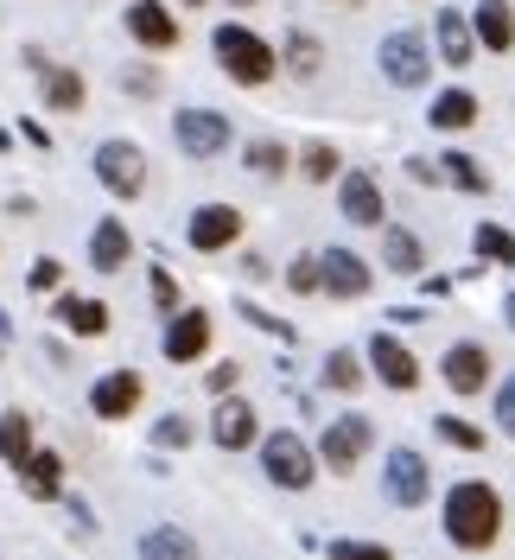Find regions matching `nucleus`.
I'll list each match as a JSON object with an SVG mask.
<instances>
[{"label":"nucleus","instance_id":"nucleus-1","mask_svg":"<svg viewBox=\"0 0 515 560\" xmlns=\"http://www.w3.org/2000/svg\"><path fill=\"white\" fill-rule=\"evenodd\" d=\"M446 535L458 548H490L496 535H503V497L483 485V478H465V485L446 490Z\"/></svg>","mask_w":515,"mask_h":560},{"label":"nucleus","instance_id":"nucleus-2","mask_svg":"<svg viewBox=\"0 0 515 560\" xmlns=\"http://www.w3.org/2000/svg\"><path fill=\"white\" fill-rule=\"evenodd\" d=\"M210 51H216V65L230 70L236 83H268L280 70L274 45L261 33H248V26H216V33H210Z\"/></svg>","mask_w":515,"mask_h":560},{"label":"nucleus","instance_id":"nucleus-3","mask_svg":"<svg viewBox=\"0 0 515 560\" xmlns=\"http://www.w3.org/2000/svg\"><path fill=\"white\" fill-rule=\"evenodd\" d=\"M261 471H268L280 490H306L312 478H318L312 446L300 440V433H268V440H261Z\"/></svg>","mask_w":515,"mask_h":560},{"label":"nucleus","instance_id":"nucleus-4","mask_svg":"<svg viewBox=\"0 0 515 560\" xmlns=\"http://www.w3.org/2000/svg\"><path fill=\"white\" fill-rule=\"evenodd\" d=\"M172 140H178L191 160H216V153L230 147V115H216V108H178V115H172Z\"/></svg>","mask_w":515,"mask_h":560},{"label":"nucleus","instance_id":"nucleus-5","mask_svg":"<svg viewBox=\"0 0 515 560\" xmlns=\"http://www.w3.org/2000/svg\"><path fill=\"white\" fill-rule=\"evenodd\" d=\"M376 58H382V77H388L395 90H420V83H426V70H433L426 38H420V33H388Z\"/></svg>","mask_w":515,"mask_h":560},{"label":"nucleus","instance_id":"nucleus-6","mask_svg":"<svg viewBox=\"0 0 515 560\" xmlns=\"http://www.w3.org/2000/svg\"><path fill=\"white\" fill-rule=\"evenodd\" d=\"M96 178L115 198H134L140 185H147V153H140L134 140H103L96 147Z\"/></svg>","mask_w":515,"mask_h":560},{"label":"nucleus","instance_id":"nucleus-7","mask_svg":"<svg viewBox=\"0 0 515 560\" xmlns=\"http://www.w3.org/2000/svg\"><path fill=\"white\" fill-rule=\"evenodd\" d=\"M382 490H388V503L420 510V503H426V490H433V478H426V458L413 453V446H395V453H388V465H382Z\"/></svg>","mask_w":515,"mask_h":560},{"label":"nucleus","instance_id":"nucleus-8","mask_svg":"<svg viewBox=\"0 0 515 560\" xmlns=\"http://www.w3.org/2000/svg\"><path fill=\"white\" fill-rule=\"evenodd\" d=\"M370 440H376L370 415H338L331 427H325V440H318V458H325L331 471H350L356 458L370 453Z\"/></svg>","mask_w":515,"mask_h":560},{"label":"nucleus","instance_id":"nucleus-9","mask_svg":"<svg viewBox=\"0 0 515 560\" xmlns=\"http://www.w3.org/2000/svg\"><path fill=\"white\" fill-rule=\"evenodd\" d=\"M185 236H191V248H198V255H216V248H230L242 236V217L230 205H198V210H191V230H185Z\"/></svg>","mask_w":515,"mask_h":560},{"label":"nucleus","instance_id":"nucleus-10","mask_svg":"<svg viewBox=\"0 0 515 560\" xmlns=\"http://www.w3.org/2000/svg\"><path fill=\"white\" fill-rule=\"evenodd\" d=\"M318 261H325V293H338V300H363L370 293V261L356 248H325Z\"/></svg>","mask_w":515,"mask_h":560},{"label":"nucleus","instance_id":"nucleus-11","mask_svg":"<svg viewBox=\"0 0 515 560\" xmlns=\"http://www.w3.org/2000/svg\"><path fill=\"white\" fill-rule=\"evenodd\" d=\"M140 388H147V383H140L134 370H108L103 383L90 388V408H96L103 420H128L140 408Z\"/></svg>","mask_w":515,"mask_h":560},{"label":"nucleus","instance_id":"nucleus-12","mask_svg":"<svg viewBox=\"0 0 515 560\" xmlns=\"http://www.w3.org/2000/svg\"><path fill=\"white\" fill-rule=\"evenodd\" d=\"M128 33H134L147 51H172V45H178V20L166 13V0H134V7H128Z\"/></svg>","mask_w":515,"mask_h":560},{"label":"nucleus","instance_id":"nucleus-13","mask_svg":"<svg viewBox=\"0 0 515 560\" xmlns=\"http://www.w3.org/2000/svg\"><path fill=\"white\" fill-rule=\"evenodd\" d=\"M210 350V313H178L166 325V357L172 363H198Z\"/></svg>","mask_w":515,"mask_h":560},{"label":"nucleus","instance_id":"nucleus-14","mask_svg":"<svg viewBox=\"0 0 515 560\" xmlns=\"http://www.w3.org/2000/svg\"><path fill=\"white\" fill-rule=\"evenodd\" d=\"M483 383H490V357H483V345H452L446 350V388L452 395H478Z\"/></svg>","mask_w":515,"mask_h":560},{"label":"nucleus","instance_id":"nucleus-15","mask_svg":"<svg viewBox=\"0 0 515 560\" xmlns=\"http://www.w3.org/2000/svg\"><path fill=\"white\" fill-rule=\"evenodd\" d=\"M370 363H376V376L388 388H413V383H420V363H413V357L395 345L388 331H376V338H370Z\"/></svg>","mask_w":515,"mask_h":560},{"label":"nucleus","instance_id":"nucleus-16","mask_svg":"<svg viewBox=\"0 0 515 560\" xmlns=\"http://www.w3.org/2000/svg\"><path fill=\"white\" fill-rule=\"evenodd\" d=\"M128 223H121V217H103V223H96V236H90V268H96V275H115V268H128Z\"/></svg>","mask_w":515,"mask_h":560},{"label":"nucleus","instance_id":"nucleus-17","mask_svg":"<svg viewBox=\"0 0 515 560\" xmlns=\"http://www.w3.org/2000/svg\"><path fill=\"white\" fill-rule=\"evenodd\" d=\"M433 33H440V58H446V65H471V58H478V33L465 26V13H458V7H440Z\"/></svg>","mask_w":515,"mask_h":560},{"label":"nucleus","instance_id":"nucleus-18","mask_svg":"<svg viewBox=\"0 0 515 560\" xmlns=\"http://www.w3.org/2000/svg\"><path fill=\"white\" fill-rule=\"evenodd\" d=\"M210 433H216L223 453H242V446L255 440V408H248V401H223L216 420H210Z\"/></svg>","mask_w":515,"mask_h":560},{"label":"nucleus","instance_id":"nucleus-19","mask_svg":"<svg viewBox=\"0 0 515 560\" xmlns=\"http://www.w3.org/2000/svg\"><path fill=\"white\" fill-rule=\"evenodd\" d=\"M343 217H350V223H382V191H376V178L370 173H350L343 178Z\"/></svg>","mask_w":515,"mask_h":560},{"label":"nucleus","instance_id":"nucleus-20","mask_svg":"<svg viewBox=\"0 0 515 560\" xmlns=\"http://www.w3.org/2000/svg\"><path fill=\"white\" fill-rule=\"evenodd\" d=\"M58 478H65V458H58V453H33L26 465H20V490L38 497V503H45V497H58Z\"/></svg>","mask_w":515,"mask_h":560},{"label":"nucleus","instance_id":"nucleus-21","mask_svg":"<svg viewBox=\"0 0 515 560\" xmlns=\"http://www.w3.org/2000/svg\"><path fill=\"white\" fill-rule=\"evenodd\" d=\"M478 38L490 45V51H510V45H515V13H510V0H478Z\"/></svg>","mask_w":515,"mask_h":560},{"label":"nucleus","instance_id":"nucleus-22","mask_svg":"<svg viewBox=\"0 0 515 560\" xmlns=\"http://www.w3.org/2000/svg\"><path fill=\"white\" fill-rule=\"evenodd\" d=\"M58 318H65L70 331H83V338H103L108 331V306L103 300H77V293H65V300H58Z\"/></svg>","mask_w":515,"mask_h":560},{"label":"nucleus","instance_id":"nucleus-23","mask_svg":"<svg viewBox=\"0 0 515 560\" xmlns=\"http://www.w3.org/2000/svg\"><path fill=\"white\" fill-rule=\"evenodd\" d=\"M382 261H388L395 275H420V261H426V255H420V236H413V230H382Z\"/></svg>","mask_w":515,"mask_h":560},{"label":"nucleus","instance_id":"nucleus-24","mask_svg":"<svg viewBox=\"0 0 515 560\" xmlns=\"http://www.w3.org/2000/svg\"><path fill=\"white\" fill-rule=\"evenodd\" d=\"M83 96H90V90H83V77H77V70H45V108H65V115H77V108H83Z\"/></svg>","mask_w":515,"mask_h":560},{"label":"nucleus","instance_id":"nucleus-25","mask_svg":"<svg viewBox=\"0 0 515 560\" xmlns=\"http://www.w3.org/2000/svg\"><path fill=\"white\" fill-rule=\"evenodd\" d=\"M0 458H7V465H26V458H33V420L20 415V408L0 415Z\"/></svg>","mask_w":515,"mask_h":560},{"label":"nucleus","instance_id":"nucleus-26","mask_svg":"<svg viewBox=\"0 0 515 560\" xmlns=\"http://www.w3.org/2000/svg\"><path fill=\"white\" fill-rule=\"evenodd\" d=\"M426 115H433V128H471V121H478V96H471V90H446Z\"/></svg>","mask_w":515,"mask_h":560},{"label":"nucleus","instance_id":"nucleus-27","mask_svg":"<svg viewBox=\"0 0 515 560\" xmlns=\"http://www.w3.org/2000/svg\"><path fill=\"white\" fill-rule=\"evenodd\" d=\"M140 560H198V548L178 528H153V535H140Z\"/></svg>","mask_w":515,"mask_h":560},{"label":"nucleus","instance_id":"nucleus-28","mask_svg":"<svg viewBox=\"0 0 515 560\" xmlns=\"http://www.w3.org/2000/svg\"><path fill=\"white\" fill-rule=\"evenodd\" d=\"M440 178H452L458 191H490V178H483V166L471 153H446V160H440Z\"/></svg>","mask_w":515,"mask_h":560},{"label":"nucleus","instance_id":"nucleus-29","mask_svg":"<svg viewBox=\"0 0 515 560\" xmlns=\"http://www.w3.org/2000/svg\"><path fill=\"white\" fill-rule=\"evenodd\" d=\"M318 58H325V45L312 33H286V70L293 77H318Z\"/></svg>","mask_w":515,"mask_h":560},{"label":"nucleus","instance_id":"nucleus-30","mask_svg":"<svg viewBox=\"0 0 515 560\" xmlns=\"http://www.w3.org/2000/svg\"><path fill=\"white\" fill-rule=\"evenodd\" d=\"M471 243H478L483 261H515V236H510V230H496V223H478V236H471Z\"/></svg>","mask_w":515,"mask_h":560},{"label":"nucleus","instance_id":"nucleus-31","mask_svg":"<svg viewBox=\"0 0 515 560\" xmlns=\"http://www.w3.org/2000/svg\"><path fill=\"white\" fill-rule=\"evenodd\" d=\"M433 433H440L446 446H458V453H483V433H478V427H465V420H452V415L433 420Z\"/></svg>","mask_w":515,"mask_h":560},{"label":"nucleus","instance_id":"nucleus-32","mask_svg":"<svg viewBox=\"0 0 515 560\" xmlns=\"http://www.w3.org/2000/svg\"><path fill=\"white\" fill-rule=\"evenodd\" d=\"M325 383H331V388H356V383H363L356 350H331V357H325Z\"/></svg>","mask_w":515,"mask_h":560},{"label":"nucleus","instance_id":"nucleus-33","mask_svg":"<svg viewBox=\"0 0 515 560\" xmlns=\"http://www.w3.org/2000/svg\"><path fill=\"white\" fill-rule=\"evenodd\" d=\"M286 287H293V293H318V287H325V261H318V255H300V261L286 268Z\"/></svg>","mask_w":515,"mask_h":560},{"label":"nucleus","instance_id":"nucleus-34","mask_svg":"<svg viewBox=\"0 0 515 560\" xmlns=\"http://www.w3.org/2000/svg\"><path fill=\"white\" fill-rule=\"evenodd\" d=\"M248 173H261V178L286 173V147H274V140H255V147H248Z\"/></svg>","mask_w":515,"mask_h":560},{"label":"nucleus","instance_id":"nucleus-35","mask_svg":"<svg viewBox=\"0 0 515 560\" xmlns=\"http://www.w3.org/2000/svg\"><path fill=\"white\" fill-rule=\"evenodd\" d=\"M331 173H338V147H325V140H318V147H306V178H318V185H325Z\"/></svg>","mask_w":515,"mask_h":560},{"label":"nucleus","instance_id":"nucleus-36","mask_svg":"<svg viewBox=\"0 0 515 560\" xmlns=\"http://www.w3.org/2000/svg\"><path fill=\"white\" fill-rule=\"evenodd\" d=\"M331 560H395L382 541H331Z\"/></svg>","mask_w":515,"mask_h":560},{"label":"nucleus","instance_id":"nucleus-37","mask_svg":"<svg viewBox=\"0 0 515 560\" xmlns=\"http://www.w3.org/2000/svg\"><path fill=\"white\" fill-rule=\"evenodd\" d=\"M153 440H160V446H191V420H185V415L160 420V427H153Z\"/></svg>","mask_w":515,"mask_h":560},{"label":"nucleus","instance_id":"nucleus-38","mask_svg":"<svg viewBox=\"0 0 515 560\" xmlns=\"http://www.w3.org/2000/svg\"><path fill=\"white\" fill-rule=\"evenodd\" d=\"M153 300H160V306H166L172 318H178V287H172V275H166V268L153 275Z\"/></svg>","mask_w":515,"mask_h":560},{"label":"nucleus","instance_id":"nucleus-39","mask_svg":"<svg viewBox=\"0 0 515 560\" xmlns=\"http://www.w3.org/2000/svg\"><path fill=\"white\" fill-rule=\"evenodd\" d=\"M496 420H503V427L515 433V376L503 383V395H496Z\"/></svg>","mask_w":515,"mask_h":560},{"label":"nucleus","instance_id":"nucleus-40","mask_svg":"<svg viewBox=\"0 0 515 560\" xmlns=\"http://www.w3.org/2000/svg\"><path fill=\"white\" fill-rule=\"evenodd\" d=\"M33 287H38V293H51V287H58V261H38V268H33Z\"/></svg>","mask_w":515,"mask_h":560},{"label":"nucleus","instance_id":"nucleus-41","mask_svg":"<svg viewBox=\"0 0 515 560\" xmlns=\"http://www.w3.org/2000/svg\"><path fill=\"white\" fill-rule=\"evenodd\" d=\"M503 313H510V331H515V300H510V306H503Z\"/></svg>","mask_w":515,"mask_h":560},{"label":"nucleus","instance_id":"nucleus-42","mask_svg":"<svg viewBox=\"0 0 515 560\" xmlns=\"http://www.w3.org/2000/svg\"><path fill=\"white\" fill-rule=\"evenodd\" d=\"M178 7H204V0H178Z\"/></svg>","mask_w":515,"mask_h":560},{"label":"nucleus","instance_id":"nucleus-43","mask_svg":"<svg viewBox=\"0 0 515 560\" xmlns=\"http://www.w3.org/2000/svg\"><path fill=\"white\" fill-rule=\"evenodd\" d=\"M230 7H255V0H230Z\"/></svg>","mask_w":515,"mask_h":560}]
</instances>
